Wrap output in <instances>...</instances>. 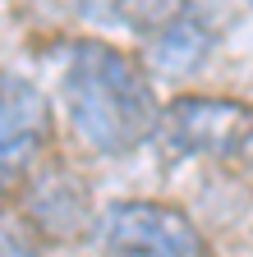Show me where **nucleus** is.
I'll return each instance as SVG.
<instances>
[{
	"label": "nucleus",
	"mask_w": 253,
	"mask_h": 257,
	"mask_svg": "<svg viewBox=\"0 0 253 257\" xmlns=\"http://www.w3.org/2000/svg\"><path fill=\"white\" fill-rule=\"evenodd\" d=\"M65 115L97 156H124L156 134V92L134 55L111 42H74L65 51Z\"/></svg>",
	"instance_id": "1"
},
{
	"label": "nucleus",
	"mask_w": 253,
	"mask_h": 257,
	"mask_svg": "<svg viewBox=\"0 0 253 257\" xmlns=\"http://www.w3.org/2000/svg\"><path fill=\"white\" fill-rule=\"evenodd\" d=\"M46 138H51L46 96L19 74H0V170L28 166L46 147Z\"/></svg>",
	"instance_id": "4"
},
{
	"label": "nucleus",
	"mask_w": 253,
	"mask_h": 257,
	"mask_svg": "<svg viewBox=\"0 0 253 257\" xmlns=\"http://www.w3.org/2000/svg\"><path fill=\"white\" fill-rule=\"evenodd\" d=\"M88 19H102V23H120V28H134V32H161L189 0H78Z\"/></svg>",
	"instance_id": "7"
},
{
	"label": "nucleus",
	"mask_w": 253,
	"mask_h": 257,
	"mask_svg": "<svg viewBox=\"0 0 253 257\" xmlns=\"http://www.w3.org/2000/svg\"><path fill=\"white\" fill-rule=\"evenodd\" d=\"M175 156L226 161L253 143V106L230 96H175L156 115V134Z\"/></svg>",
	"instance_id": "2"
},
{
	"label": "nucleus",
	"mask_w": 253,
	"mask_h": 257,
	"mask_svg": "<svg viewBox=\"0 0 253 257\" xmlns=\"http://www.w3.org/2000/svg\"><path fill=\"white\" fill-rule=\"evenodd\" d=\"M97 234L111 252H143V257H198L207 252V239L180 207L166 202H111L102 211Z\"/></svg>",
	"instance_id": "3"
},
{
	"label": "nucleus",
	"mask_w": 253,
	"mask_h": 257,
	"mask_svg": "<svg viewBox=\"0 0 253 257\" xmlns=\"http://www.w3.org/2000/svg\"><path fill=\"white\" fill-rule=\"evenodd\" d=\"M28 211H33L28 220L51 239H78L88 230V193L65 166H51V170H42L33 179Z\"/></svg>",
	"instance_id": "5"
},
{
	"label": "nucleus",
	"mask_w": 253,
	"mask_h": 257,
	"mask_svg": "<svg viewBox=\"0 0 253 257\" xmlns=\"http://www.w3.org/2000/svg\"><path fill=\"white\" fill-rule=\"evenodd\" d=\"M212 42H216L212 23H207L194 5H184L161 32H152V55H156V64H161V69L189 74V69H198V64L207 60Z\"/></svg>",
	"instance_id": "6"
}]
</instances>
